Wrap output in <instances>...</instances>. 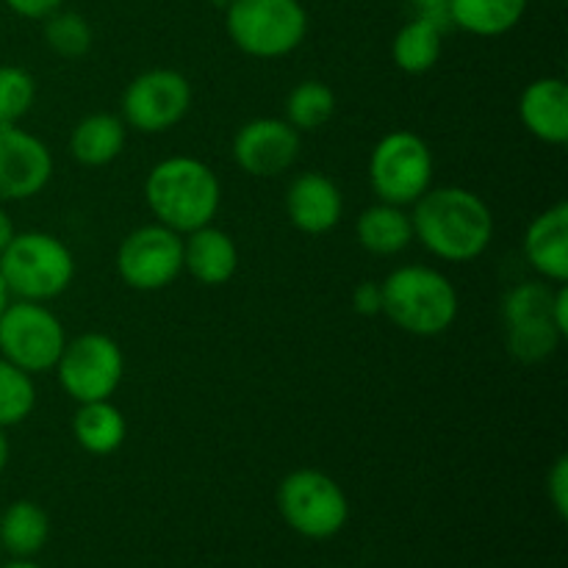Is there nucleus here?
Here are the masks:
<instances>
[{"mask_svg":"<svg viewBox=\"0 0 568 568\" xmlns=\"http://www.w3.org/2000/svg\"><path fill=\"white\" fill-rule=\"evenodd\" d=\"M555 286L544 277L521 281L503 297L505 347L521 364H541L552 358L564 342V333L552 320Z\"/></svg>","mask_w":568,"mask_h":568,"instance_id":"obj_7","label":"nucleus"},{"mask_svg":"<svg viewBox=\"0 0 568 568\" xmlns=\"http://www.w3.org/2000/svg\"><path fill=\"white\" fill-rule=\"evenodd\" d=\"M552 320H555V325H558V331L564 333V338H568V288H566V283H558V286H555Z\"/></svg>","mask_w":568,"mask_h":568,"instance_id":"obj_32","label":"nucleus"},{"mask_svg":"<svg viewBox=\"0 0 568 568\" xmlns=\"http://www.w3.org/2000/svg\"><path fill=\"white\" fill-rule=\"evenodd\" d=\"M114 266L133 292H161L183 272V236L161 222L136 227L116 247Z\"/></svg>","mask_w":568,"mask_h":568,"instance_id":"obj_11","label":"nucleus"},{"mask_svg":"<svg viewBox=\"0 0 568 568\" xmlns=\"http://www.w3.org/2000/svg\"><path fill=\"white\" fill-rule=\"evenodd\" d=\"M0 277L9 297L48 303L61 297L75 281V255L53 233H14L0 253Z\"/></svg>","mask_w":568,"mask_h":568,"instance_id":"obj_4","label":"nucleus"},{"mask_svg":"<svg viewBox=\"0 0 568 568\" xmlns=\"http://www.w3.org/2000/svg\"><path fill=\"white\" fill-rule=\"evenodd\" d=\"M53 153L31 131L0 122V203H22L48 189Z\"/></svg>","mask_w":568,"mask_h":568,"instance_id":"obj_13","label":"nucleus"},{"mask_svg":"<svg viewBox=\"0 0 568 568\" xmlns=\"http://www.w3.org/2000/svg\"><path fill=\"white\" fill-rule=\"evenodd\" d=\"M50 538V519L42 505L17 499L0 514V549L11 558H33Z\"/></svg>","mask_w":568,"mask_h":568,"instance_id":"obj_24","label":"nucleus"},{"mask_svg":"<svg viewBox=\"0 0 568 568\" xmlns=\"http://www.w3.org/2000/svg\"><path fill=\"white\" fill-rule=\"evenodd\" d=\"M0 564H3V549H0Z\"/></svg>","mask_w":568,"mask_h":568,"instance_id":"obj_38","label":"nucleus"},{"mask_svg":"<svg viewBox=\"0 0 568 568\" xmlns=\"http://www.w3.org/2000/svg\"><path fill=\"white\" fill-rule=\"evenodd\" d=\"M0 568H42V566H37V564H31V560H22V558H17V560H11V564H0Z\"/></svg>","mask_w":568,"mask_h":568,"instance_id":"obj_36","label":"nucleus"},{"mask_svg":"<svg viewBox=\"0 0 568 568\" xmlns=\"http://www.w3.org/2000/svg\"><path fill=\"white\" fill-rule=\"evenodd\" d=\"M225 31L244 55L283 59L303 44L308 11L300 0H231Z\"/></svg>","mask_w":568,"mask_h":568,"instance_id":"obj_5","label":"nucleus"},{"mask_svg":"<svg viewBox=\"0 0 568 568\" xmlns=\"http://www.w3.org/2000/svg\"><path fill=\"white\" fill-rule=\"evenodd\" d=\"M353 308L361 316L383 314V286L377 281H361L353 288Z\"/></svg>","mask_w":568,"mask_h":568,"instance_id":"obj_30","label":"nucleus"},{"mask_svg":"<svg viewBox=\"0 0 568 568\" xmlns=\"http://www.w3.org/2000/svg\"><path fill=\"white\" fill-rule=\"evenodd\" d=\"M192 83L170 67L139 72L122 92V122L139 133H166L192 111Z\"/></svg>","mask_w":568,"mask_h":568,"instance_id":"obj_12","label":"nucleus"},{"mask_svg":"<svg viewBox=\"0 0 568 568\" xmlns=\"http://www.w3.org/2000/svg\"><path fill=\"white\" fill-rule=\"evenodd\" d=\"M408 3L414 6L416 14L436 17V20H442L444 26H449V20H447V0H408Z\"/></svg>","mask_w":568,"mask_h":568,"instance_id":"obj_33","label":"nucleus"},{"mask_svg":"<svg viewBox=\"0 0 568 568\" xmlns=\"http://www.w3.org/2000/svg\"><path fill=\"white\" fill-rule=\"evenodd\" d=\"M128 422L122 410L111 399H94V403H78L72 414V438L78 447L89 455H114L125 444Z\"/></svg>","mask_w":568,"mask_h":568,"instance_id":"obj_21","label":"nucleus"},{"mask_svg":"<svg viewBox=\"0 0 568 568\" xmlns=\"http://www.w3.org/2000/svg\"><path fill=\"white\" fill-rule=\"evenodd\" d=\"M9 288H6V283H3V277H0V314H3V308L6 305H9Z\"/></svg>","mask_w":568,"mask_h":568,"instance_id":"obj_37","label":"nucleus"},{"mask_svg":"<svg viewBox=\"0 0 568 568\" xmlns=\"http://www.w3.org/2000/svg\"><path fill=\"white\" fill-rule=\"evenodd\" d=\"M436 159L419 133L392 131L369 155V183L381 203L414 205L433 186Z\"/></svg>","mask_w":568,"mask_h":568,"instance_id":"obj_8","label":"nucleus"},{"mask_svg":"<svg viewBox=\"0 0 568 568\" xmlns=\"http://www.w3.org/2000/svg\"><path fill=\"white\" fill-rule=\"evenodd\" d=\"M527 3L530 0H447V20L471 37L494 39L519 26Z\"/></svg>","mask_w":568,"mask_h":568,"instance_id":"obj_23","label":"nucleus"},{"mask_svg":"<svg viewBox=\"0 0 568 568\" xmlns=\"http://www.w3.org/2000/svg\"><path fill=\"white\" fill-rule=\"evenodd\" d=\"M444 26L436 17L416 14L414 20L405 22L392 39V59L408 75H425L442 59L444 48Z\"/></svg>","mask_w":568,"mask_h":568,"instance_id":"obj_22","label":"nucleus"},{"mask_svg":"<svg viewBox=\"0 0 568 568\" xmlns=\"http://www.w3.org/2000/svg\"><path fill=\"white\" fill-rule=\"evenodd\" d=\"M336 111V94L325 81H300L286 98V122L300 133L320 131Z\"/></svg>","mask_w":568,"mask_h":568,"instance_id":"obj_25","label":"nucleus"},{"mask_svg":"<svg viewBox=\"0 0 568 568\" xmlns=\"http://www.w3.org/2000/svg\"><path fill=\"white\" fill-rule=\"evenodd\" d=\"M37 408V383L11 361L0 358V427H17Z\"/></svg>","mask_w":568,"mask_h":568,"instance_id":"obj_26","label":"nucleus"},{"mask_svg":"<svg viewBox=\"0 0 568 568\" xmlns=\"http://www.w3.org/2000/svg\"><path fill=\"white\" fill-rule=\"evenodd\" d=\"M519 120L544 144L568 142V87L564 78L544 75L527 83L519 98Z\"/></svg>","mask_w":568,"mask_h":568,"instance_id":"obj_17","label":"nucleus"},{"mask_svg":"<svg viewBox=\"0 0 568 568\" xmlns=\"http://www.w3.org/2000/svg\"><path fill=\"white\" fill-rule=\"evenodd\" d=\"M37 103V81L17 64H0V122L17 125Z\"/></svg>","mask_w":568,"mask_h":568,"instance_id":"obj_28","label":"nucleus"},{"mask_svg":"<svg viewBox=\"0 0 568 568\" xmlns=\"http://www.w3.org/2000/svg\"><path fill=\"white\" fill-rule=\"evenodd\" d=\"M383 286V314L403 333L442 336L458 320V288L436 266H397Z\"/></svg>","mask_w":568,"mask_h":568,"instance_id":"obj_3","label":"nucleus"},{"mask_svg":"<svg viewBox=\"0 0 568 568\" xmlns=\"http://www.w3.org/2000/svg\"><path fill=\"white\" fill-rule=\"evenodd\" d=\"M14 233H17L14 220H11L9 211H6L3 203H0V253H3L6 244H9L11 239H14Z\"/></svg>","mask_w":568,"mask_h":568,"instance_id":"obj_34","label":"nucleus"},{"mask_svg":"<svg viewBox=\"0 0 568 568\" xmlns=\"http://www.w3.org/2000/svg\"><path fill=\"white\" fill-rule=\"evenodd\" d=\"M55 375L67 397L75 403L111 399L125 377V355L105 333H81L67 338Z\"/></svg>","mask_w":568,"mask_h":568,"instance_id":"obj_10","label":"nucleus"},{"mask_svg":"<svg viewBox=\"0 0 568 568\" xmlns=\"http://www.w3.org/2000/svg\"><path fill=\"white\" fill-rule=\"evenodd\" d=\"M286 216L300 233H331L344 216L342 189L322 172H303L286 189Z\"/></svg>","mask_w":568,"mask_h":568,"instance_id":"obj_15","label":"nucleus"},{"mask_svg":"<svg viewBox=\"0 0 568 568\" xmlns=\"http://www.w3.org/2000/svg\"><path fill=\"white\" fill-rule=\"evenodd\" d=\"M144 200L155 222L186 236L220 214L222 183L205 161L170 155L148 172Z\"/></svg>","mask_w":568,"mask_h":568,"instance_id":"obj_2","label":"nucleus"},{"mask_svg":"<svg viewBox=\"0 0 568 568\" xmlns=\"http://www.w3.org/2000/svg\"><path fill=\"white\" fill-rule=\"evenodd\" d=\"M355 239L361 247L372 255H399L403 250L410 247L414 242V225H410V214L403 205L392 203H375L364 209L355 220Z\"/></svg>","mask_w":568,"mask_h":568,"instance_id":"obj_20","label":"nucleus"},{"mask_svg":"<svg viewBox=\"0 0 568 568\" xmlns=\"http://www.w3.org/2000/svg\"><path fill=\"white\" fill-rule=\"evenodd\" d=\"M300 159V131L277 116L244 122L233 136V161L250 178H277Z\"/></svg>","mask_w":568,"mask_h":568,"instance_id":"obj_14","label":"nucleus"},{"mask_svg":"<svg viewBox=\"0 0 568 568\" xmlns=\"http://www.w3.org/2000/svg\"><path fill=\"white\" fill-rule=\"evenodd\" d=\"M277 510L297 536L327 541L347 527L349 503L344 488L320 469H294L277 486Z\"/></svg>","mask_w":568,"mask_h":568,"instance_id":"obj_6","label":"nucleus"},{"mask_svg":"<svg viewBox=\"0 0 568 568\" xmlns=\"http://www.w3.org/2000/svg\"><path fill=\"white\" fill-rule=\"evenodd\" d=\"M64 344V325L48 305L9 300L0 314V358L11 361L28 375H42L55 369Z\"/></svg>","mask_w":568,"mask_h":568,"instance_id":"obj_9","label":"nucleus"},{"mask_svg":"<svg viewBox=\"0 0 568 568\" xmlns=\"http://www.w3.org/2000/svg\"><path fill=\"white\" fill-rule=\"evenodd\" d=\"M547 497L549 503H552L558 519H566L568 516V458L566 455H560V458L552 464V469H549Z\"/></svg>","mask_w":568,"mask_h":568,"instance_id":"obj_29","label":"nucleus"},{"mask_svg":"<svg viewBox=\"0 0 568 568\" xmlns=\"http://www.w3.org/2000/svg\"><path fill=\"white\" fill-rule=\"evenodd\" d=\"M44 42L61 59H81L92 48V26L75 11H53L44 17Z\"/></svg>","mask_w":568,"mask_h":568,"instance_id":"obj_27","label":"nucleus"},{"mask_svg":"<svg viewBox=\"0 0 568 568\" xmlns=\"http://www.w3.org/2000/svg\"><path fill=\"white\" fill-rule=\"evenodd\" d=\"M128 144V125L122 116L98 111L89 114L72 128L70 133V155L81 166H109L122 155Z\"/></svg>","mask_w":568,"mask_h":568,"instance_id":"obj_19","label":"nucleus"},{"mask_svg":"<svg viewBox=\"0 0 568 568\" xmlns=\"http://www.w3.org/2000/svg\"><path fill=\"white\" fill-rule=\"evenodd\" d=\"M183 270L203 286H225L239 270V247L222 227L211 225L183 236Z\"/></svg>","mask_w":568,"mask_h":568,"instance_id":"obj_18","label":"nucleus"},{"mask_svg":"<svg viewBox=\"0 0 568 568\" xmlns=\"http://www.w3.org/2000/svg\"><path fill=\"white\" fill-rule=\"evenodd\" d=\"M17 17H26V20H44L53 11L61 9L64 0H3Z\"/></svg>","mask_w":568,"mask_h":568,"instance_id":"obj_31","label":"nucleus"},{"mask_svg":"<svg viewBox=\"0 0 568 568\" xmlns=\"http://www.w3.org/2000/svg\"><path fill=\"white\" fill-rule=\"evenodd\" d=\"M414 239L436 258L469 264L494 239V214L486 200L464 186L427 189L410 214Z\"/></svg>","mask_w":568,"mask_h":568,"instance_id":"obj_1","label":"nucleus"},{"mask_svg":"<svg viewBox=\"0 0 568 568\" xmlns=\"http://www.w3.org/2000/svg\"><path fill=\"white\" fill-rule=\"evenodd\" d=\"M525 258L544 281H568V203H555L527 225L521 239Z\"/></svg>","mask_w":568,"mask_h":568,"instance_id":"obj_16","label":"nucleus"},{"mask_svg":"<svg viewBox=\"0 0 568 568\" xmlns=\"http://www.w3.org/2000/svg\"><path fill=\"white\" fill-rule=\"evenodd\" d=\"M9 455H11L9 438H6V430H3V427H0V475H3L6 464H9Z\"/></svg>","mask_w":568,"mask_h":568,"instance_id":"obj_35","label":"nucleus"}]
</instances>
